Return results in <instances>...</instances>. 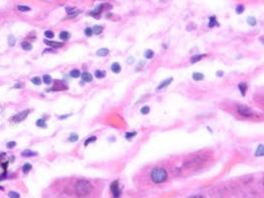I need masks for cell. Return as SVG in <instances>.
Returning a JSON list of instances; mask_svg holds the SVG:
<instances>
[{
  "label": "cell",
  "instance_id": "cell-1",
  "mask_svg": "<svg viewBox=\"0 0 264 198\" xmlns=\"http://www.w3.org/2000/svg\"><path fill=\"white\" fill-rule=\"evenodd\" d=\"M92 191V184L86 179H79L75 183V192L78 196H86Z\"/></svg>",
  "mask_w": 264,
  "mask_h": 198
},
{
  "label": "cell",
  "instance_id": "cell-2",
  "mask_svg": "<svg viewBox=\"0 0 264 198\" xmlns=\"http://www.w3.org/2000/svg\"><path fill=\"white\" fill-rule=\"evenodd\" d=\"M167 176H168V173H167L166 169L163 168H160V167L152 168L151 171V180L156 184L164 182L167 179Z\"/></svg>",
  "mask_w": 264,
  "mask_h": 198
},
{
  "label": "cell",
  "instance_id": "cell-3",
  "mask_svg": "<svg viewBox=\"0 0 264 198\" xmlns=\"http://www.w3.org/2000/svg\"><path fill=\"white\" fill-rule=\"evenodd\" d=\"M236 112L239 115H242L243 117H250L253 115V111L250 107L246 106V105H237L236 107Z\"/></svg>",
  "mask_w": 264,
  "mask_h": 198
},
{
  "label": "cell",
  "instance_id": "cell-4",
  "mask_svg": "<svg viewBox=\"0 0 264 198\" xmlns=\"http://www.w3.org/2000/svg\"><path fill=\"white\" fill-rule=\"evenodd\" d=\"M110 188H111V192L113 194V198H120L122 192L120 190V186H119L118 180H115V181L111 183Z\"/></svg>",
  "mask_w": 264,
  "mask_h": 198
},
{
  "label": "cell",
  "instance_id": "cell-5",
  "mask_svg": "<svg viewBox=\"0 0 264 198\" xmlns=\"http://www.w3.org/2000/svg\"><path fill=\"white\" fill-rule=\"evenodd\" d=\"M30 113V110H25V111H22V112H20L19 114L15 115L12 119L15 121L16 123H19V122H22L24 119H26L27 118V116L28 114Z\"/></svg>",
  "mask_w": 264,
  "mask_h": 198
},
{
  "label": "cell",
  "instance_id": "cell-6",
  "mask_svg": "<svg viewBox=\"0 0 264 198\" xmlns=\"http://www.w3.org/2000/svg\"><path fill=\"white\" fill-rule=\"evenodd\" d=\"M173 81V77H170V78H167V79H165V80H163L161 83L159 84L158 86H157V90H160V89H163L164 87H166V86H168L169 84L171 83Z\"/></svg>",
  "mask_w": 264,
  "mask_h": 198
},
{
  "label": "cell",
  "instance_id": "cell-7",
  "mask_svg": "<svg viewBox=\"0 0 264 198\" xmlns=\"http://www.w3.org/2000/svg\"><path fill=\"white\" fill-rule=\"evenodd\" d=\"M45 44L47 46L52 47V48H61L63 46L62 43H59V42H53V41H49V40H45Z\"/></svg>",
  "mask_w": 264,
  "mask_h": 198
},
{
  "label": "cell",
  "instance_id": "cell-8",
  "mask_svg": "<svg viewBox=\"0 0 264 198\" xmlns=\"http://www.w3.org/2000/svg\"><path fill=\"white\" fill-rule=\"evenodd\" d=\"M81 77H82V80L84 82H90L92 81V79H93V76L91 74L90 72H87V71H85V72H82V74H81Z\"/></svg>",
  "mask_w": 264,
  "mask_h": 198
},
{
  "label": "cell",
  "instance_id": "cell-9",
  "mask_svg": "<svg viewBox=\"0 0 264 198\" xmlns=\"http://www.w3.org/2000/svg\"><path fill=\"white\" fill-rule=\"evenodd\" d=\"M121 69L122 68L119 62H114V63H112V65H111V70L113 71L114 73H119V72H121Z\"/></svg>",
  "mask_w": 264,
  "mask_h": 198
},
{
  "label": "cell",
  "instance_id": "cell-10",
  "mask_svg": "<svg viewBox=\"0 0 264 198\" xmlns=\"http://www.w3.org/2000/svg\"><path fill=\"white\" fill-rule=\"evenodd\" d=\"M204 57H206V54H195L190 59V62L191 63H196L199 61H201Z\"/></svg>",
  "mask_w": 264,
  "mask_h": 198
},
{
  "label": "cell",
  "instance_id": "cell-11",
  "mask_svg": "<svg viewBox=\"0 0 264 198\" xmlns=\"http://www.w3.org/2000/svg\"><path fill=\"white\" fill-rule=\"evenodd\" d=\"M238 89H239V91H240L242 96H244L245 93H246V90H247V84L245 83V82H240V83L238 84Z\"/></svg>",
  "mask_w": 264,
  "mask_h": 198
},
{
  "label": "cell",
  "instance_id": "cell-12",
  "mask_svg": "<svg viewBox=\"0 0 264 198\" xmlns=\"http://www.w3.org/2000/svg\"><path fill=\"white\" fill-rule=\"evenodd\" d=\"M21 155H22L23 157H34V156H37L38 152H33V151H31V150H25V151H23V152H21Z\"/></svg>",
  "mask_w": 264,
  "mask_h": 198
},
{
  "label": "cell",
  "instance_id": "cell-13",
  "mask_svg": "<svg viewBox=\"0 0 264 198\" xmlns=\"http://www.w3.org/2000/svg\"><path fill=\"white\" fill-rule=\"evenodd\" d=\"M97 56L98 57H106L108 53H109V50L106 49V48H101L97 51Z\"/></svg>",
  "mask_w": 264,
  "mask_h": 198
},
{
  "label": "cell",
  "instance_id": "cell-14",
  "mask_svg": "<svg viewBox=\"0 0 264 198\" xmlns=\"http://www.w3.org/2000/svg\"><path fill=\"white\" fill-rule=\"evenodd\" d=\"M192 78L196 81H200V80H203L204 79V74L202 72H194L192 74Z\"/></svg>",
  "mask_w": 264,
  "mask_h": 198
},
{
  "label": "cell",
  "instance_id": "cell-15",
  "mask_svg": "<svg viewBox=\"0 0 264 198\" xmlns=\"http://www.w3.org/2000/svg\"><path fill=\"white\" fill-rule=\"evenodd\" d=\"M60 38L62 40V41H67L68 39L70 38V34L66 32V31H62L60 33Z\"/></svg>",
  "mask_w": 264,
  "mask_h": 198
},
{
  "label": "cell",
  "instance_id": "cell-16",
  "mask_svg": "<svg viewBox=\"0 0 264 198\" xmlns=\"http://www.w3.org/2000/svg\"><path fill=\"white\" fill-rule=\"evenodd\" d=\"M217 25H218V22H217V18H216L215 16H212V17H210L208 26H209L210 28H213V27H215V26H217Z\"/></svg>",
  "mask_w": 264,
  "mask_h": 198
},
{
  "label": "cell",
  "instance_id": "cell-17",
  "mask_svg": "<svg viewBox=\"0 0 264 198\" xmlns=\"http://www.w3.org/2000/svg\"><path fill=\"white\" fill-rule=\"evenodd\" d=\"M102 9H103V5H100L99 8H96L94 11H92L90 13V15L94 16V17H98L100 15V13H101V11H102Z\"/></svg>",
  "mask_w": 264,
  "mask_h": 198
},
{
  "label": "cell",
  "instance_id": "cell-18",
  "mask_svg": "<svg viewBox=\"0 0 264 198\" xmlns=\"http://www.w3.org/2000/svg\"><path fill=\"white\" fill-rule=\"evenodd\" d=\"M264 155V152H263V145L262 144H260V145L258 146V148H257L256 152H255V156L256 157H262Z\"/></svg>",
  "mask_w": 264,
  "mask_h": 198
},
{
  "label": "cell",
  "instance_id": "cell-19",
  "mask_svg": "<svg viewBox=\"0 0 264 198\" xmlns=\"http://www.w3.org/2000/svg\"><path fill=\"white\" fill-rule=\"evenodd\" d=\"M69 75L71 76V77H73V78H77V77H79V76L81 75V73H80L79 69H72V70L70 71Z\"/></svg>",
  "mask_w": 264,
  "mask_h": 198
},
{
  "label": "cell",
  "instance_id": "cell-20",
  "mask_svg": "<svg viewBox=\"0 0 264 198\" xmlns=\"http://www.w3.org/2000/svg\"><path fill=\"white\" fill-rule=\"evenodd\" d=\"M92 31L95 35H100L103 32V27L102 26H94V28H92Z\"/></svg>",
  "mask_w": 264,
  "mask_h": 198
},
{
  "label": "cell",
  "instance_id": "cell-21",
  "mask_svg": "<svg viewBox=\"0 0 264 198\" xmlns=\"http://www.w3.org/2000/svg\"><path fill=\"white\" fill-rule=\"evenodd\" d=\"M143 54H144V58H145L146 60H151V58L154 56V53H153V51H151V50H146Z\"/></svg>",
  "mask_w": 264,
  "mask_h": 198
},
{
  "label": "cell",
  "instance_id": "cell-22",
  "mask_svg": "<svg viewBox=\"0 0 264 198\" xmlns=\"http://www.w3.org/2000/svg\"><path fill=\"white\" fill-rule=\"evenodd\" d=\"M36 125L40 128H47V124H45V119H39L36 122Z\"/></svg>",
  "mask_w": 264,
  "mask_h": 198
},
{
  "label": "cell",
  "instance_id": "cell-23",
  "mask_svg": "<svg viewBox=\"0 0 264 198\" xmlns=\"http://www.w3.org/2000/svg\"><path fill=\"white\" fill-rule=\"evenodd\" d=\"M96 140H97V137L96 136H92V137H89L87 138V140L84 142V146L86 147V146H88L90 143H93V142H96Z\"/></svg>",
  "mask_w": 264,
  "mask_h": 198
},
{
  "label": "cell",
  "instance_id": "cell-24",
  "mask_svg": "<svg viewBox=\"0 0 264 198\" xmlns=\"http://www.w3.org/2000/svg\"><path fill=\"white\" fill-rule=\"evenodd\" d=\"M21 47H22L25 51H31V50H32V45H31L30 43H28V42H23V43H21Z\"/></svg>",
  "mask_w": 264,
  "mask_h": 198
},
{
  "label": "cell",
  "instance_id": "cell-25",
  "mask_svg": "<svg viewBox=\"0 0 264 198\" xmlns=\"http://www.w3.org/2000/svg\"><path fill=\"white\" fill-rule=\"evenodd\" d=\"M31 169H32V164L31 163H25L22 168V170L24 173H28Z\"/></svg>",
  "mask_w": 264,
  "mask_h": 198
},
{
  "label": "cell",
  "instance_id": "cell-26",
  "mask_svg": "<svg viewBox=\"0 0 264 198\" xmlns=\"http://www.w3.org/2000/svg\"><path fill=\"white\" fill-rule=\"evenodd\" d=\"M94 75L96 76L97 78H103V77H105L106 75V72L105 71H103V70H96L95 71V73H94Z\"/></svg>",
  "mask_w": 264,
  "mask_h": 198
},
{
  "label": "cell",
  "instance_id": "cell-27",
  "mask_svg": "<svg viewBox=\"0 0 264 198\" xmlns=\"http://www.w3.org/2000/svg\"><path fill=\"white\" fill-rule=\"evenodd\" d=\"M43 81H44V83H45V84H51L52 83V81H53V79H52L51 75H49V74H45V75L43 76Z\"/></svg>",
  "mask_w": 264,
  "mask_h": 198
},
{
  "label": "cell",
  "instance_id": "cell-28",
  "mask_svg": "<svg viewBox=\"0 0 264 198\" xmlns=\"http://www.w3.org/2000/svg\"><path fill=\"white\" fill-rule=\"evenodd\" d=\"M16 43V39L14 36H12V35H10L9 37H8V44H9V46L10 47H14Z\"/></svg>",
  "mask_w": 264,
  "mask_h": 198
},
{
  "label": "cell",
  "instance_id": "cell-29",
  "mask_svg": "<svg viewBox=\"0 0 264 198\" xmlns=\"http://www.w3.org/2000/svg\"><path fill=\"white\" fill-rule=\"evenodd\" d=\"M78 140V135L75 134V133H71L70 134V136L68 138V141L69 142H71V143H73V142H76Z\"/></svg>",
  "mask_w": 264,
  "mask_h": 198
},
{
  "label": "cell",
  "instance_id": "cell-30",
  "mask_svg": "<svg viewBox=\"0 0 264 198\" xmlns=\"http://www.w3.org/2000/svg\"><path fill=\"white\" fill-rule=\"evenodd\" d=\"M31 81H32V83H34L35 85H40V84L42 83V79H41L39 76L33 77V78L31 79Z\"/></svg>",
  "mask_w": 264,
  "mask_h": 198
},
{
  "label": "cell",
  "instance_id": "cell-31",
  "mask_svg": "<svg viewBox=\"0 0 264 198\" xmlns=\"http://www.w3.org/2000/svg\"><path fill=\"white\" fill-rule=\"evenodd\" d=\"M136 132H127L126 133V135H125V137L127 140H131V139H133L134 137H136Z\"/></svg>",
  "mask_w": 264,
  "mask_h": 198
},
{
  "label": "cell",
  "instance_id": "cell-32",
  "mask_svg": "<svg viewBox=\"0 0 264 198\" xmlns=\"http://www.w3.org/2000/svg\"><path fill=\"white\" fill-rule=\"evenodd\" d=\"M8 196L10 198H20L19 193L16 192V191H9V192H8Z\"/></svg>",
  "mask_w": 264,
  "mask_h": 198
},
{
  "label": "cell",
  "instance_id": "cell-33",
  "mask_svg": "<svg viewBox=\"0 0 264 198\" xmlns=\"http://www.w3.org/2000/svg\"><path fill=\"white\" fill-rule=\"evenodd\" d=\"M150 107L148 106H143L142 107V109H141V113L143 115H146L150 113Z\"/></svg>",
  "mask_w": 264,
  "mask_h": 198
},
{
  "label": "cell",
  "instance_id": "cell-34",
  "mask_svg": "<svg viewBox=\"0 0 264 198\" xmlns=\"http://www.w3.org/2000/svg\"><path fill=\"white\" fill-rule=\"evenodd\" d=\"M247 23L249 25H251V26H255L256 25V20H255V18H253V17H248L247 18Z\"/></svg>",
  "mask_w": 264,
  "mask_h": 198
},
{
  "label": "cell",
  "instance_id": "cell-35",
  "mask_svg": "<svg viewBox=\"0 0 264 198\" xmlns=\"http://www.w3.org/2000/svg\"><path fill=\"white\" fill-rule=\"evenodd\" d=\"M84 34L87 36V37H91L92 36V34H93V31H92V28H85V30H84Z\"/></svg>",
  "mask_w": 264,
  "mask_h": 198
},
{
  "label": "cell",
  "instance_id": "cell-36",
  "mask_svg": "<svg viewBox=\"0 0 264 198\" xmlns=\"http://www.w3.org/2000/svg\"><path fill=\"white\" fill-rule=\"evenodd\" d=\"M45 37L48 39H53L54 37V34H53L52 31H45Z\"/></svg>",
  "mask_w": 264,
  "mask_h": 198
},
{
  "label": "cell",
  "instance_id": "cell-37",
  "mask_svg": "<svg viewBox=\"0 0 264 198\" xmlns=\"http://www.w3.org/2000/svg\"><path fill=\"white\" fill-rule=\"evenodd\" d=\"M18 10H19V11H22V12H27V11H30L31 8L28 7V6H22V5H19V6H18Z\"/></svg>",
  "mask_w": 264,
  "mask_h": 198
},
{
  "label": "cell",
  "instance_id": "cell-38",
  "mask_svg": "<svg viewBox=\"0 0 264 198\" xmlns=\"http://www.w3.org/2000/svg\"><path fill=\"white\" fill-rule=\"evenodd\" d=\"M243 10H244V7L242 6V5H238L236 9H235V11H236V13L237 14H242V12H243Z\"/></svg>",
  "mask_w": 264,
  "mask_h": 198
},
{
  "label": "cell",
  "instance_id": "cell-39",
  "mask_svg": "<svg viewBox=\"0 0 264 198\" xmlns=\"http://www.w3.org/2000/svg\"><path fill=\"white\" fill-rule=\"evenodd\" d=\"M14 147H16V142H14V141H12V142H8L7 143L8 149H13Z\"/></svg>",
  "mask_w": 264,
  "mask_h": 198
},
{
  "label": "cell",
  "instance_id": "cell-40",
  "mask_svg": "<svg viewBox=\"0 0 264 198\" xmlns=\"http://www.w3.org/2000/svg\"><path fill=\"white\" fill-rule=\"evenodd\" d=\"M69 116H70L69 114L64 115V116H60V117H59V119H60V120H63V119H65V118H68Z\"/></svg>",
  "mask_w": 264,
  "mask_h": 198
},
{
  "label": "cell",
  "instance_id": "cell-41",
  "mask_svg": "<svg viewBox=\"0 0 264 198\" xmlns=\"http://www.w3.org/2000/svg\"><path fill=\"white\" fill-rule=\"evenodd\" d=\"M189 198H204L202 195H194V196H191V197Z\"/></svg>",
  "mask_w": 264,
  "mask_h": 198
},
{
  "label": "cell",
  "instance_id": "cell-42",
  "mask_svg": "<svg viewBox=\"0 0 264 198\" xmlns=\"http://www.w3.org/2000/svg\"><path fill=\"white\" fill-rule=\"evenodd\" d=\"M217 75H218V76H222V75H223V71H222V70L217 71Z\"/></svg>",
  "mask_w": 264,
  "mask_h": 198
},
{
  "label": "cell",
  "instance_id": "cell-43",
  "mask_svg": "<svg viewBox=\"0 0 264 198\" xmlns=\"http://www.w3.org/2000/svg\"><path fill=\"white\" fill-rule=\"evenodd\" d=\"M21 86H22L21 84H15L13 87H14V88H21Z\"/></svg>",
  "mask_w": 264,
  "mask_h": 198
},
{
  "label": "cell",
  "instance_id": "cell-44",
  "mask_svg": "<svg viewBox=\"0 0 264 198\" xmlns=\"http://www.w3.org/2000/svg\"><path fill=\"white\" fill-rule=\"evenodd\" d=\"M13 160H14V157H11V158H10V161L13 162Z\"/></svg>",
  "mask_w": 264,
  "mask_h": 198
},
{
  "label": "cell",
  "instance_id": "cell-45",
  "mask_svg": "<svg viewBox=\"0 0 264 198\" xmlns=\"http://www.w3.org/2000/svg\"><path fill=\"white\" fill-rule=\"evenodd\" d=\"M0 189H1V190H2V189H3V187H1V186H0Z\"/></svg>",
  "mask_w": 264,
  "mask_h": 198
}]
</instances>
